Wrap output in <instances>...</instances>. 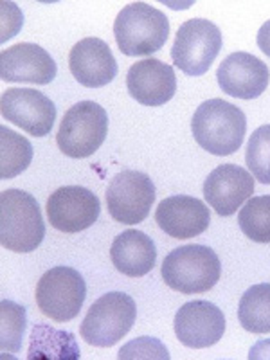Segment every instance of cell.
<instances>
[{
  "label": "cell",
  "instance_id": "obj_8",
  "mask_svg": "<svg viewBox=\"0 0 270 360\" xmlns=\"http://www.w3.org/2000/svg\"><path fill=\"white\" fill-rule=\"evenodd\" d=\"M221 49V33L217 24L205 18L184 22L176 31L172 49L173 63L188 76L207 72Z\"/></svg>",
  "mask_w": 270,
  "mask_h": 360
},
{
  "label": "cell",
  "instance_id": "obj_3",
  "mask_svg": "<svg viewBox=\"0 0 270 360\" xmlns=\"http://www.w3.org/2000/svg\"><path fill=\"white\" fill-rule=\"evenodd\" d=\"M119 51L127 56H150L162 49L169 37V20L160 9L134 2L119 11L114 22Z\"/></svg>",
  "mask_w": 270,
  "mask_h": 360
},
{
  "label": "cell",
  "instance_id": "obj_24",
  "mask_svg": "<svg viewBox=\"0 0 270 360\" xmlns=\"http://www.w3.org/2000/svg\"><path fill=\"white\" fill-rule=\"evenodd\" d=\"M0 314H2V330H0V349L2 353H18L24 340L27 315L25 308L17 304L15 301L4 299L0 303Z\"/></svg>",
  "mask_w": 270,
  "mask_h": 360
},
{
  "label": "cell",
  "instance_id": "obj_15",
  "mask_svg": "<svg viewBox=\"0 0 270 360\" xmlns=\"http://www.w3.org/2000/svg\"><path fill=\"white\" fill-rule=\"evenodd\" d=\"M217 79L225 94L238 99H256L269 86L270 72L259 58L240 51L229 54L220 63Z\"/></svg>",
  "mask_w": 270,
  "mask_h": 360
},
{
  "label": "cell",
  "instance_id": "obj_25",
  "mask_svg": "<svg viewBox=\"0 0 270 360\" xmlns=\"http://www.w3.org/2000/svg\"><path fill=\"white\" fill-rule=\"evenodd\" d=\"M245 162L254 179L262 184H270V124H263L250 135Z\"/></svg>",
  "mask_w": 270,
  "mask_h": 360
},
{
  "label": "cell",
  "instance_id": "obj_11",
  "mask_svg": "<svg viewBox=\"0 0 270 360\" xmlns=\"http://www.w3.org/2000/svg\"><path fill=\"white\" fill-rule=\"evenodd\" d=\"M2 117L17 124L33 137L51 134L56 119V107L49 98L34 89H9L0 99Z\"/></svg>",
  "mask_w": 270,
  "mask_h": 360
},
{
  "label": "cell",
  "instance_id": "obj_20",
  "mask_svg": "<svg viewBox=\"0 0 270 360\" xmlns=\"http://www.w3.org/2000/svg\"><path fill=\"white\" fill-rule=\"evenodd\" d=\"M29 360H78L79 348L72 333L37 324L31 333Z\"/></svg>",
  "mask_w": 270,
  "mask_h": 360
},
{
  "label": "cell",
  "instance_id": "obj_18",
  "mask_svg": "<svg viewBox=\"0 0 270 360\" xmlns=\"http://www.w3.org/2000/svg\"><path fill=\"white\" fill-rule=\"evenodd\" d=\"M155 221L160 229L175 240H188L207 231L211 213L207 205L195 197L173 195L164 198L155 211Z\"/></svg>",
  "mask_w": 270,
  "mask_h": 360
},
{
  "label": "cell",
  "instance_id": "obj_9",
  "mask_svg": "<svg viewBox=\"0 0 270 360\" xmlns=\"http://www.w3.org/2000/svg\"><path fill=\"white\" fill-rule=\"evenodd\" d=\"M155 197V184L146 173L124 169L110 180L107 188L108 213L119 224H141L152 211Z\"/></svg>",
  "mask_w": 270,
  "mask_h": 360
},
{
  "label": "cell",
  "instance_id": "obj_12",
  "mask_svg": "<svg viewBox=\"0 0 270 360\" xmlns=\"http://www.w3.org/2000/svg\"><path fill=\"white\" fill-rule=\"evenodd\" d=\"M175 335L193 349L211 348L225 333V317L211 301H189L175 315Z\"/></svg>",
  "mask_w": 270,
  "mask_h": 360
},
{
  "label": "cell",
  "instance_id": "obj_6",
  "mask_svg": "<svg viewBox=\"0 0 270 360\" xmlns=\"http://www.w3.org/2000/svg\"><path fill=\"white\" fill-rule=\"evenodd\" d=\"M107 134V110L94 101H79L63 115L56 143L67 157L85 159L98 152Z\"/></svg>",
  "mask_w": 270,
  "mask_h": 360
},
{
  "label": "cell",
  "instance_id": "obj_19",
  "mask_svg": "<svg viewBox=\"0 0 270 360\" xmlns=\"http://www.w3.org/2000/svg\"><path fill=\"white\" fill-rule=\"evenodd\" d=\"M110 258L121 274L128 278H143L155 266V243L148 234L137 229H128L114 240Z\"/></svg>",
  "mask_w": 270,
  "mask_h": 360
},
{
  "label": "cell",
  "instance_id": "obj_4",
  "mask_svg": "<svg viewBox=\"0 0 270 360\" xmlns=\"http://www.w3.org/2000/svg\"><path fill=\"white\" fill-rule=\"evenodd\" d=\"M164 283L180 294H202L220 279L221 265L218 254L205 245H184L164 258L160 266Z\"/></svg>",
  "mask_w": 270,
  "mask_h": 360
},
{
  "label": "cell",
  "instance_id": "obj_17",
  "mask_svg": "<svg viewBox=\"0 0 270 360\" xmlns=\"http://www.w3.org/2000/svg\"><path fill=\"white\" fill-rule=\"evenodd\" d=\"M74 79L86 89H101L117 76V62L107 41L101 38H83L69 54Z\"/></svg>",
  "mask_w": 270,
  "mask_h": 360
},
{
  "label": "cell",
  "instance_id": "obj_2",
  "mask_svg": "<svg viewBox=\"0 0 270 360\" xmlns=\"http://www.w3.org/2000/svg\"><path fill=\"white\" fill-rule=\"evenodd\" d=\"M45 238V224L37 198L22 189L0 195V243L11 252H33Z\"/></svg>",
  "mask_w": 270,
  "mask_h": 360
},
{
  "label": "cell",
  "instance_id": "obj_10",
  "mask_svg": "<svg viewBox=\"0 0 270 360\" xmlns=\"http://www.w3.org/2000/svg\"><path fill=\"white\" fill-rule=\"evenodd\" d=\"M45 211L54 229L76 234L98 221L101 204L94 193L83 186H63L51 195Z\"/></svg>",
  "mask_w": 270,
  "mask_h": 360
},
{
  "label": "cell",
  "instance_id": "obj_7",
  "mask_svg": "<svg viewBox=\"0 0 270 360\" xmlns=\"http://www.w3.org/2000/svg\"><path fill=\"white\" fill-rule=\"evenodd\" d=\"M86 283L72 266L47 270L37 285V304L41 314L56 323L74 319L83 308Z\"/></svg>",
  "mask_w": 270,
  "mask_h": 360
},
{
  "label": "cell",
  "instance_id": "obj_1",
  "mask_svg": "<svg viewBox=\"0 0 270 360\" xmlns=\"http://www.w3.org/2000/svg\"><path fill=\"white\" fill-rule=\"evenodd\" d=\"M191 131L205 152L218 157L233 155L245 139L247 117L233 103L209 99L193 114Z\"/></svg>",
  "mask_w": 270,
  "mask_h": 360
},
{
  "label": "cell",
  "instance_id": "obj_16",
  "mask_svg": "<svg viewBox=\"0 0 270 360\" xmlns=\"http://www.w3.org/2000/svg\"><path fill=\"white\" fill-rule=\"evenodd\" d=\"M127 89L128 94L144 107L166 105L176 92L175 70L155 58L141 60L128 70Z\"/></svg>",
  "mask_w": 270,
  "mask_h": 360
},
{
  "label": "cell",
  "instance_id": "obj_21",
  "mask_svg": "<svg viewBox=\"0 0 270 360\" xmlns=\"http://www.w3.org/2000/svg\"><path fill=\"white\" fill-rule=\"evenodd\" d=\"M238 319L249 333H270V283L254 285L242 295Z\"/></svg>",
  "mask_w": 270,
  "mask_h": 360
},
{
  "label": "cell",
  "instance_id": "obj_13",
  "mask_svg": "<svg viewBox=\"0 0 270 360\" xmlns=\"http://www.w3.org/2000/svg\"><path fill=\"white\" fill-rule=\"evenodd\" d=\"M254 176L236 164H221L204 182V197L220 217H231L254 195Z\"/></svg>",
  "mask_w": 270,
  "mask_h": 360
},
{
  "label": "cell",
  "instance_id": "obj_27",
  "mask_svg": "<svg viewBox=\"0 0 270 360\" xmlns=\"http://www.w3.org/2000/svg\"><path fill=\"white\" fill-rule=\"evenodd\" d=\"M258 47H259V51H263V54H266V56L270 58V20H266L265 24L259 27Z\"/></svg>",
  "mask_w": 270,
  "mask_h": 360
},
{
  "label": "cell",
  "instance_id": "obj_23",
  "mask_svg": "<svg viewBox=\"0 0 270 360\" xmlns=\"http://www.w3.org/2000/svg\"><path fill=\"white\" fill-rule=\"evenodd\" d=\"M240 229L256 243H270V195L249 198L238 214Z\"/></svg>",
  "mask_w": 270,
  "mask_h": 360
},
{
  "label": "cell",
  "instance_id": "obj_14",
  "mask_svg": "<svg viewBox=\"0 0 270 360\" xmlns=\"http://www.w3.org/2000/svg\"><path fill=\"white\" fill-rule=\"evenodd\" d=\"M56 72L53 56L37 44H17L0 54L2 82L49 85L56 78Z\"/></svg>",
  "mask_w": 270,
  "mask_h": 360
},
{
  "label": "cell",
  "instance_id": "obj_26",
  "mask_svg": "<svg viewBox=\"0 0 270 360\" xmlns=\"http://www.w3.org/2000/svg\"><path fill=\"white\" fill-rule=\"evenodd\" d=\"M119 359L131 360V359H152V360H168L169 353L164 348V344L153 337H139L131 340L127 346L119 349Z\"/></svg>",
  "mask_w": 270,
  "mask_h": 360
},
{
  "label": "cell",
  "instance_id": "obj_5",
  "mask_svg": "<svg viewBox=\"0 0 270 360\" xmlns=\"http://www.w3.org/2000/svg\"><path fill=\"white\" fill-rule=\"evenodd\" d=\"M137 317V307L131 295L124 292H108L101 295L86 311L79 332L90 346L110 348L127 337Z\"/></svg>",
  "mask_w": 270,
  "mask_h": 360
},
{
  "label": "cell",
  "instance_id": "obj_22",
  "mask_svg": "<svg viewBox=\"0 0 270 360\" xmlns=\"http://www.w3.org/2000/svg\"><path fill=\"white\" fill-rule=\"evenodd\" d=\"M0 179H15L29 168L33 160V146L25 137L8 127H0Z\"/></svg>",
  "mask_w": 270,
  "mask_h": 360
}]
</instances>
